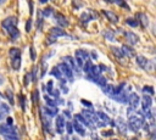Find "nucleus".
Segmentation results:
<instances>
[{"instance_id": "f257e3e1", "label": "nucleus", "mask_w": 156, "mask_h": 140, "mask_svg": "<svg viewBox=\"0 0 156 140\" xmlns=\"http://www.w3.org/2000/svg\"><path fill=\"white\" fill-rule=\"evenodd\" d=\"M145 118L141 113H135V114H129L128 117V127L132 131L136 133L144 124Z\"/></svg>"}, {"instance_id": "f03ea898", "label": "nucleus", "mask_w": 156, "mask_h": 140, "mask_svg": "<svg viewBox=\"0 0 156 140\" xmlns=\"http://www.w3.org/2000/svg\"><path fill=\"white\" fill-rule=\"evenodd\" d=\"M9 55L11 58V66L15 71H18L21 67V49L18 47H11L9 50Z\"/></svg>"}, {"instance_id": "7ed1b4c3", "label": "nucleus", "mask_w": 156, "mask_h": 140, "mask_svg": "<svg viewBox=\"0 0 156 140\" xmlns=\"http://www.w3.org/2000/svg\"><path fill=\"white\" fill-rule=\"evenodd\" d=\"M74 56H76V57H74V61H76V63H77V66H78L79 68H82L83 65H84L87 61L90 60L89 52H88L87 50H84V49H78V50H76Z\"/></svg>"}, {"instance_id": "20e7f679", "label": "nucleus", "mask_w": 156, "mask_h": 140, "mask_svg": "<svg viewBox=\"0 0 156 140\" xmlns=\"http://www.w3.org/2000/svg\"><path fill=\"white\" fill-rule=\"evenodd\" d=\"M139 101H140V97L136 93H130L129 96H128V108H127V113L130 114L132 112L136 111V107L139 105Z\"/></svg>"}, {"instance_id": "39448f33", "label": "nucleus", "mask_w": 156, "mask_h": 140, "mask_svg": "<svg viewBox=\"0 0 156 140\" xmlns=\"http://www.w3.org/2000/svg\"><path fill=\"white\" fill-rule=\"evenodd\" d=\"M56 67L58 68V71L61 72V74H62L63 79H65L66 82H68V80H69V83H72V82L74 80V78H73V72L69 69V67H68L66 63L61 62V63H58Z\"/></svg>"}, {"instance_id": "423d86ee", "label": "nucleus", "mask_w": 156, "mask_h": 140, "mask_svg": "<svg viewBox=\"0 0 156 140\" xmlns=\"http://www.w3.org/2000/svg\"><path fill=\"white\" fill-rule=\"evenodd\" d=\"M129 91H130V86L124 88L121 93H118V94H116V95H112L111 99H113L115 101H117V102H119V103H127V102H128V96H129V94H130Z\"/></svg>"}, {"instance_id": "0eeeda50", "label": "nucleus", "mask_w": 156, "mask_h": 140, "mask_svg": "<svg viewBox=\"0 0 156 140\" xmlns=\"http://www.w3.org/2000/svg\"><path fill=\"white\" fill-rule=\"evenodd\" d=\"M62 60H63V63H66V65L69 67V69H71L72 72H74L76 74L80 75V68L77 66V63H76V61H74L73 57H71V56H65Z\"/></svg>"}, {"instance_id": "6e6552de", "label": "nucleus", "mask_w": 156, "mask_h": 140, "mask_svg": "<svg viewBox=\"0 0 156 140\" xmlns=\"http://www.w3.org/2000/svg\"><path fill=\"white\" fill-rule=\"evenodd\" d=\"M0 134L2 136L7 135H13L17 134V129L13 125H7V124H0Z\"/></svg>"}, {"instance_id": "1a4fd4ad", "label": "nucleus", "mask_w": 156, "mask_h": 140, "mask_svg": "<svg viewBox=\"0 0 156 140\" xmlns=\"http://www.w3.org/2000/svg\"><path fill=\"white\" fill-rule=\"evenodd\" d=\"M54 18H55L56 23L60 26V28H61V27H67V26L69 24L67 17H66L65 15H62L61 12H56V13H54Z\"/></svg>"}, {"instance_id": "9d476101", "label": "nucleus", "mask_w": 156, "mask_h": 140, "mask_svg": "<svg viewBox=\"0 0 156 140\" xmlns=\"http://www.w3.org/2000/svg\"><path fill=\"white\" fill-rule=\"evenodd\" d=\"M5 30H6L7 34L10 35L12 43L17 41V40L20 39V37H21V33H20V30L17 29V27H9V28H6Z\"/></svg>"}, {"instance_id": "9b49d317", "label": "nucleus", "mask_w": 156, "mask_h": 140, "mask_svg": "<svg viewBox=\"0 0 156 140\" xmlns=\"http://www.w3.org/2000/svg\"><path fill=\"white\" fill-rule=\"evenodd\" d=\"M40 118H41V123H43V128H44V130L46 131V133H49V134H52V130H51V121H50V118L48 117V116H45L41 111H40Z\"/></svg>"}, {"instance_id": "f8f14e48", "label": "nucleus", "mask_w": 156, "mask_h": 140, "mask_svg": "<svg viewBox=\"0 0 156 140\" xmlns=\"http://www.w3.org/2000/svg\"><path fill=\"white\" fill-rule=\"evenodd\" d=\"M17 22H18L17 17L10 16V17L5 18V19L1 22V26H2L4 29H6V28H9V27H17Z\"/></svg>"}, {"instance_id": "ddd939ff", "label": "nucleus", "mask_w": 156, "mask_h": 140, "mask_svg": "<svg viewBox=\"0 0 156 140\" xmlns=\"http://www.w3.org/2000/svg\"><path fill=\"white\" fill-rule=\"evenodd\" d=\"M123 34H124L126 40H127V43L129 45H135V44L139 43V37L135 33H133V32H123Z\"/></svg>"}, {"instance_id": "4468645a", "label": "nucleus", "mask_w": 156, "mask_h": 140, "mask_svg": "<svg viewBox=\"0 0 156 140\" xmlns=\"http://www.w3.org/2000/svg\"><path fill=\"white\" fill-rule=\"evenodd\" d=\"M135 18H136L138 23L141 26V28H146V27L149 26V17H147L145 13L138 12V13L135 15Z\"/></svg>"}, {"instance_id": "2eb2a0df", "label": "nucleus", "mask_w": 156, "mask_h": 140, "mask_svg": "<svg viewBox=\"0 0 156 140\" xmlns=\"http://www.w3.org/2000/svg\"><path fill=\"white\" fill-rule=\"evenodd\" d=\"M116 127H117V130H118L121 134H126L127 130H128L127 122H126L122 117H118V118L116 119Z\"/></svg>"}, {"instance_id": "dca6fc26", "label": "nucleus", "mask_w": 156, "mask_h": 140, "mask_svg": "<svg viewBox=\"0 0 156 140\" xmlns=\"http://www.w3.org/2000/svg\"><path fill=\"white\" fill-rule=\"evenodd\" d=\"M49 34H50L51 37L56 38V39L60 38V37H68V34H67L62 28H60V27H52V28L50 29Z\"/></svg>"}, {"instance_id": "f3484780", "label": "nucleus", "mask_w": 156, "mask_h": 140, "mask_svg": "<svg viewBox=\"0 0 156 140\" xmlns=\"http://www.w3.org/2000/svg\"><path fill=\"white\" fill-rule=\"evenodd\" d=\"M40 111H41L45 116H48L49 118H51V117L56 116V114H57V112H58L57 107H52V106H43Z\"/></svg>"}, {"instance_id": "a211bd4d", "label": "nucleus", "mask_w": 156, "mask_h": 140, "mask_svg": "<svg viewBox=\"0 0 156 140\" xmlns=\"http://www.w3.org/2000/svg\"><path fill=\"white\" fill-rule=\"evenodd\" d=\"M65 124H66L65 118H63L62 116H57L56 122H55V125H56V131H57L58 134H62V133L65 131Z\"/></svg>"}, {"instance_id": "6ab92c4d", "label": "nucleus", "mask_w": 156, "mask_h": 140, "mask_svg": "<svg viewBox=\"0 0 156 140\" xmlns=\"http://www.w3.org/2000/svg\"><path fill=\"white\" fill-rule=\"evenodd\" d=\"M102 15H105V17L111 22V23H117L118 22V15L113 11H108V10H102Z\"/></svg>"}, {"instance_id": "aec40b11", "label": "nucleus", "mask_w": 156, "mask_h": 140, "mask_svg": "<svg viewBox=\"0 0 156 140\" xmlns=\"http://www.w3.org/2000/svg\"><path fill=\"white\" fill-rule=\"evenodd\" d=\"M121 50H122L124 57H127V58H128V57H135V51H134V49H133L132 46L124 44V45L121 47Z\"/></svg>"}, {"instance_id": "412c9836", "label": "nucleus", "mask_w": 156, "mask_h": 140, "mask_svg": "<svg viewBox=\"0 0 156 140\" xmlns=\"http://www.w3.org/2000/svg\"><path fill=\"white\" fill-rule=\"evenodd\" d=\"M9 113H10V106L7 103L0 102V121H2L4 118H6Z\"/></svg>"}, {"instance_id": "4be33fe9", "label": "nucleus", "mask_w": 156, "mask_h": 140, "mask_svg": "<svg viewBox=\"0 0 156 140\" xmlns=\"http://www.w3.org/2000/svg\"><path fill=\"white\" fill-rule=\"evenodd\" d=\"M147 58L145 57V56H143V55H136L135 56V62H136V65L140 67V68H143V69H145V67H146V65H147Z\"/></svg>"}, {"instance_id": "5701e85b", "label": "nucleus", "mask_w": 156, "mask_h": 140, "mask_svg": "<svg viewBox=\"0 0 156 140\" xmlns=\"http://www.w3.org/2000/svg\"><path fill=\"white\" fill-rule=\"evenodd\" d=\"M116 32L115 30H112V29H105L104 32H102V35H104V38L106 39V40H110V41H115L116 40Z\"/></svg>"}, {"instance_id": "b1692460", "label": "nucleus", "mask_w": 156, "mask_h": 140, "mask_svg": "<svg viewBox=\"0 0 156 140\" xmlns=\"http://www.w3.org/2000/svg\"><path fill=\"white\" fill-rule=\"evenodd\" d=\"M72 127H73V130H76L80 136H85V129H84V127L80 123H78L77 121H74L72 123Z\"/></svg>"}, {"instance_id": "393cba45", "label": "nucleus", "mask_w": 156, "mask_h": 140, "mask_svg": "<svg viewBox=\"0 0 156 140\" xmlns=\"http://www.w3.org/2000/svg\"><path fill=\"white\" fill-rule=\"evenodd\" d=\"M110 49H111V52L115 55V57H116V58H118L119 61H121L122 58H124V55H123V52H122V50H121L119 47L111 45V46H110Z\"/></svg>"}, {"instance_id": "a878e982", "label": "nucleus", "mask_w": 156, "mask_h": 140, "mask_svg": "<svg viewBox=\"0 0 156 140\" xmlns=\"http://www.w3.org/2000/svg\"><path fill=\"white\" fill-rule=\"evenodd\" d=\"M50 74H51V75H54L58 82H66V80L63 79V77H62V74H61V72L58 71V68H57V67H54V68L51 69Z\"/></svg>"}, {"instance_id": "bb28decb", "label": "nucleus", "mask_w": 156, "mask_h": 140, "mask_svg": "<svg viewBox=\"0 0 156 140\" xmlns=\"http://www.w3.org/2000/svg\"><path fill=\"white\" fill-rule=\"evenodd\" d=\"M79 21H80V23L82 24H88L90 21H91V17H90V15L88 13V12H83L80 16H79Z\"/></svg>"}, {"instance_id": "cd10ccee", "label": "nucleus", "mask_w": 156, "mask_h": 140, "mask_svg": "<svg viewBox=\"0 0 156 140\" xmlns=\"http://www.w3.org/2000/svg\"><path fill=\"white\" fill-rule=\"evenodd\" d=\"M37 15H38V19H37V28H38V30H41V29H43V26H44V19H43L41 10H38Z\"/></svg>"}, {"instance_id": "c85d7f7f", "label": "nucleus", "mask_w": 156, "mask_h": 140, "mask_svg": "<svg viewBox=\"0 0 156 140\" xmlns=\"http://www.w3.org/2000/svg\"><path fill=\"white\" fill-rule=\"evenodd\" d=\"M54 9L51 7V6H48V7H45V9H43L41 10V15H43V17H50V16H54Z\"/></svg>"}, {"instance_id": "c756f323", "label": "nucleus", "mask_w": 156, "mask_h": 140, "mask_svg": "<svg viewBox=\"0 0 156 140\" xmlns=\"http://www.w3.org/2000/svg\"><path fill=\"white\" fill-rule=\"evenodd\" d=\"M5 97L9 100V102H10L11 106L15 103V100H13V91H12L11 89H6V90H5Z\"/></svg>"}, {"instance_id": "7c9ffc66", "label": "nucleus", "mask_w": 156, "mask_h": 140, "mask_svg": "<svg viewBox=\"0 0 156 140\" xmlns=\"http://www.w3.org/2000/svg\"><path fill=\"white\" fill-rule=\"evenodd\" d=\"M44 100H45V102H46V106H52V107H56V106H57L56 99H52V97L49 96V95H45V96H44Z\"/></svg>"}, {"instance_id": "2f4dec72", "label": "nucleus", "mask_w": 156, "mask_h": 140, "mask_svg": "<svg viewBox=\"0 0 156 140\" xmlns=\"http://www.w3.org/2000/svg\"><path fill=\"white\" fill-rule=\"evenodd\" d=\"M95 83H96V84H98V85H99V86L102 89V88H105V86L107 85V79H106L105 77L100 75V77L96 79V82H95Z\"/></svg>"}, {"instance_id": "473e14b6", "label": "nucleus", "mask_w": 156, "mask_h": 140, "mask_svg": "<svg viewBox=\"0 0 156 140\" xmlns=\"http://www.w3.org/2000/svg\"><path fill=\"white\" fill-rule=\"evenodd\" d=\"M126 24H128V26H130V27H133V28H135V27L139 26L136 18H132V17H129V18L126 19Z\"/></svg>"}, {"instance_id": "72a5a7b5", "label": "nucleus", "mask_w": 156, "mask_h": 140, "mask_svg": "<svg viewBox=\"0 0 156 140\" xmlns=\"http://www.w3.org/2000/svg\"><path fill=\"white\" fill-rule=\"evenodd\" d=\"M102 91H104V94H106V95H108V96L111 97V95H112V93H113V85L107 84L105 88H102Z\"/></svg>"}, {"instance_id": "f704fd0d", "label": "nucleus", "mask_w": 156, "mask_h": 140, "mask_svg": "<svg viewBox=\"0 0 156 140\" xmlns=\"http://www.w3.org/2000/svg\"><path fill=\"white\" fill-rule=\"evenodd\" d=\"M18 102H20V107H21V110L22 111H26V97H24V95H20L18 96Z\"/></svg>"}, {"instance_id": "c9c22d12", "label": "nucleus", "mask_w": 156, "mask_h": 140, "mask_svg": "<svg viewBox=\"0 0 156 140\" xmlns=\"http://www.w3.org/2000/svg\"><path fill=\"white\" fill-rule=\"evenodd\" d=\"M40 69H41V72H40V78H43V77L45 75L46 71H48V65H46L45 60H41V66H40Z\"/></svg>"}, {"instance_id": "e433bc0d", "label": "nucleus", "mask_w": 156, "mask_h": 140, "mask_svg": "<svg viewBox=\"0 0 156 140\" xmlns=\"http://www.w3.org/2000/svg\"><path fill=\"white\" fill-rule=\"evenodd\" d=\"M143 93L145 94V95H154V88L152 86H150V85H145L144 88H143Z\"/></svg>"}, {"instance_id": "4c0bfd02", "label": "nucleus", "mask_w": 156, "mask_h": 140, "mask_svg": "<svg viewBox=\"0 0 156 140\" xmlns=\"http://www.w3.org/2000/svg\"><path fill=\"white\" fill-rule=\"evenodd\" d=\"M32 100H33L34 103H37V102L39 101V90H38V89H35V90L33 91V94H32Z\"/></svg>"}, {"instance_id": "58836bf2", "label": "nucleus", "mask_w": 156, "mask_h": 140, "mask_svg": "<svg viewBox=\"0 0 156 140\" xmlns=\"http://www.w3.org/2000/svg\"><path fill=\"white\" fill-rule=\"evenodd\" d=\"M115 4H117L118 6H121V7H123V9H126L127 11H129V10H130V7H129V5H128L127 2H124V1H116Z\"/></svg>"}, {"instance_id": "ea45409f", "label": "nucleus", "mask_w": 156, "mask_h": 140, "mask_svg": "<svg viewBox=\"0 0 156 140\" xmlns=\"http://www.w3.org/2000/svg\"><path fill=\"white\" fill-rule=\"evenodd\" d=\"M65 129L67 130V133L71 135L72 133H73V127H72V123L71 122H67L66 124H65Z\"/></svg>"}, {"instance_id": "a19ab883", "label": "nucleus", "mask_w": 156, "mask_h": 140, "mask_svg": "<svg viewBox=\"0 0 156 140\" xmlns=\"http://www.w3.org/2000/svg\"><path fill=\"white\" fill-rule=\"evenodd\" d=\"M37 69H38V67H33V71H32V73H30V77H32L30 82H33V83L37 80Z\"/></svg>"}, {"instance_id": "79ce46f5", "label": "nucleus", "mask_w": 156, "mask_h": 140, "mask_svg": "<svg viewBox=\"0 0 156 140\" xmlns=\"http://www.w3.org/2000/svg\"><path fill=\"white\" fill-rule=\"evenodd\" d=\"M54 89H55V88H54V83H52V80H49V82L46 83V90H48V93L50 94Z\"/></svg>"}, {"instance_id": "37998d69", "label": "nucleus", "mask_w": 156, "mask_h": 140, "mask_svg": "<svg viewBox=\"0 0 156 140\" xmlns=\"http://www.w3.org/2000/svg\"><path fill=\"white\" fill-rule=\"evenodd\" d=\"M154 65H155V61H154V60L147 61V65H146L145 69H147V71H152V69H154Z\"/></svg>"}, {"instance_id": "c03bdc74", "label": "nucleus", "mask_w": 156, "mask_h": 140, "mask_svg": "<svg viewBox=\"0 0 156 140\" xmlns=\"http://www.w3.org/2000/svg\"><path fill=\"white\" fill-rule=\"evenodd\" d=\"M60 88H61V91L63 94H67L68 93V89L66 86V82H60Z\"/></svg>"}, {"instance_id": "a18cd8bd", "label": "nucleus", "mask_w": 156, "mask_h": 140, "mask_svg": "<svg viewBox=\"0 0 156 140\" xmlns=\"http://www.w3.org/2000/svg\"><path fill=\"white\" fill-rule=\"evenodd\" d=\"M80 102H82V103H83L85 107H88V110L94 111V110H93V103H91V102H89V101H87V100H82Z\"/></svg>"}, {"instance_id": "49530a36", "label": "nucleus", "mask_w": 156, "mask_h": 140, "mask_svg": "<svg viewBox=\"0 0 156 140\" xmlns=\"http://www.w3.org/2000/svg\"><path fill=\"white\" fill-rule=\"evenodd\" d=\"M29 52H30V60H32V61H34V60L37 58V54H35V50H34V47H33V46H30V47H29Z\"/></svg>"}, {"instance_id": "de8ad7c7", "label": "nucleus", "mask_w": 156, "mask_h": 140, "mask_svg": "<svg viewBox=\"0 0 156 140\" xmlns=\"http://www.w3.org/2000/svg\"><path fill=\"white\" fill-rule=\"evenodd\" d=\"M26 30L27 32L32 30V18H28V21L26 22Z\"/></svg>"}, {"instance_id": "09e8293b", "label": "nucleus", "mask_w": 156, "mask_h": 140, "mask_svg": "<svg viewBox=\"0 0 156 140\" xmlns=\"http://www.w3.org/2000/svg\"><path fill=\"white\" fill-rule=\"evenodd\" d=\"M46 39H48V40H46V43H48L49 45H50V44H54V43H55V41L57 40L56 38H54V37H51L50 34H48V38H46Z\"/></svg>"}, {"instance_id": "8fccbe9b", "label": "nucleus", "mask_w": 156, "mask_h": 140, "mask_svg": "<svg viewBox=\"0 0 156 140\" xmlns=\"http://www.w3.org/2000/svg\"><path fill=\"white\" fill-rule=\"evenodd\" d=\"M30 79H32V77H30V73H26V75H24V85H26V86L29 84Z\"/></svg>"}, {"instance_id": "3c124183", "label": "nucleus", "mask_w": 156, "mask_h": 140, "mask_svg": "<svg viewBox=\"0 0 156 140\" xmlns=\"http://www.w3.org/2000/svg\"><path fill=\"white\" fill-rule=\"evenodd\" d=\"M89 57H91V60H98V54H96V51H95V50H91V51L89 52Z\"/></svg>"}, {"instance_id": "603ef678", "label": "nucleus", "mask_w": 156, "mask_h": 140, "mask_svg": "<svg viewBox=\"0 0 156 140\" xmlns=\"http://www.w3.org/2000/svg\"><path fill=\"white\" fill-rule=\"evenodd\" d=\"M101 135L102 136H112L113 135V130H104L101 133Z\"/></svg>"}, {"instance_id": "864d4df0", "label": "nucleus", "mask_w": 156, "mask_h": 140, "mask_svg": "<svg viewBox=\"0 0 156 140\" xmlns=\"http://www.w3.org/2000/svg\"><path fill=\"white\" fill-rule=\"evenodd\" d=\"M63 114H65V116H66V118H68V119H69V118H72L71 111H68V110H65V111H63Z\"/></svg>"}, {"instance_id": "5fc2aeb1", "label": "nucleus", "mask_w": 156, "mask_h": 140, "mask_svg": "<svg viewBox=\"0 0 156 140\" xmlns=\"http://www.w3.org/2000/svg\"><path fill=\"white\" fill-rule=\"evenodd\" d=\"M91 140H101V139H100L95 133H93V134H91Z\"/></svg>"}, {"instance_id": "6e6d98bb", "label": "nucleus", "mask_w": 156, "mask_h": 140, "mask_svg": "<svg viewBox=\"0 0 156 140\" xmlns=\"http://www.w3.org/2000/svg\"><path fill=\"white\" fill-rule=\"evenodd\" d=\"M7 118V125H12V123H13V119L11 118V117H6Z\"/></svg>"}, {"instance_id": "4d7b16f0", "label": "nucleus", "mask_w": 156, "mask_h": 140, "mask_svg": "<svg viewBox=\"0 0 156 140\" xmlns=\"http://www.w3.org/2000/svg\"><path fill=\"white\" fill-rule=\"evenodd\" d=\"M4 82H5V78H4V75H2V74H0V85H2V84H4Z\"/></svg>"}, {"instance_id": "13d9d810", "label": "nucleus", "mask_w": 156, "mask_h": 140, "mask_svg": "<svg viewBox=\"0 0 156 140\" xmlns=\"http://www.w3.org/2000/svg\"><path fill=\"white\" fill-rule=\"evenodd\" d=\"M61 140H69L68 136H61Z\"/></svg>"}, {"instance_id": "bf43d9fd", "label": "nucleus", "mask_w": 156, "mask_h": 140, "mask_svg": "<svg viewBox=\"0 0 156 140\" xmlns=\"http://www.w3.org/2000/svg\"><path fill=\"white\" fill-rule=\"evenodd\" d=\"M73 140H79V139H78V136H73Z\"/></svg>"}, {"instance_id": "052dcab7", "label": "nucleus", "mask_w": 156, "mask_h": 140, "mask_svg": "<svg viewBox=\"0 0 156 140\" xmlns=\"http://www.w3.org/2000/svg\"><path fill=\"white\" fill-rule=\"evenodd\" d=\"M112 140H119V139H112Z\"/></svg>"}]
</instances>
